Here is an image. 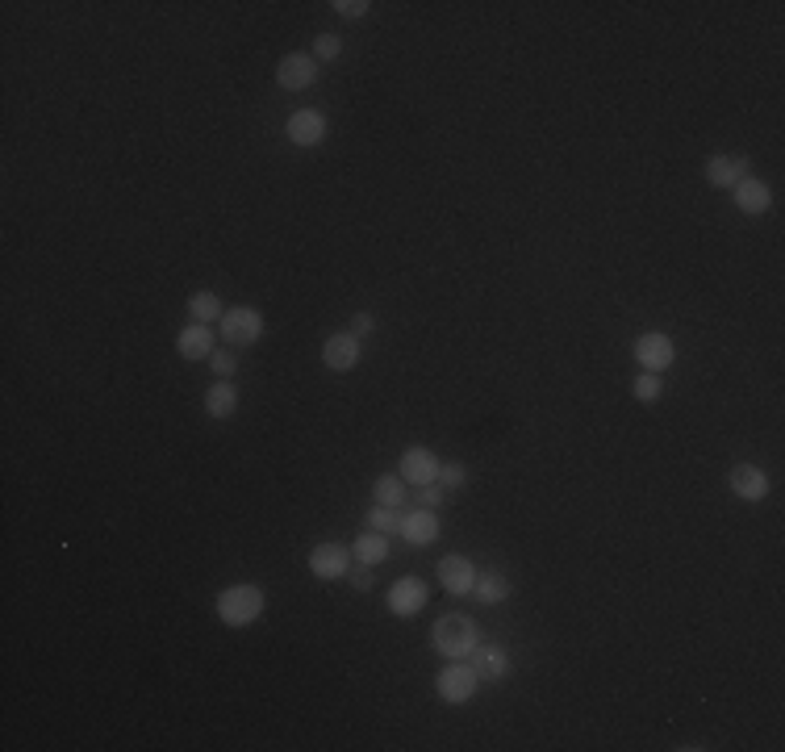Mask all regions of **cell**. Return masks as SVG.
<instances>
[{"label":"cell","mask_w":785,"mask_h":752,"mask_svg":"<svg viewBox=\"0 0 785 752\" xmlns=\"http://www.w3.org/2000/svg\"><path fill=\"white\" fill-rule=\"evenodd\" d=\"M309 573H314L318 581H339L351 573V552L343 544H335V539H326V544H318L314 552H309Z\"/></svg>","instance_id":"cell-8"},{"label":"cell","mask_w":785,"mask_h":752,"mask_svg":"<svg viewBox=\"0 0 785 752\" xmlns=\"http://www.w3.org/2000/svg\"><path fill=\"white\" fill-rule=\"evenodd\" d=\"M226 314V305H222V297L218 293H213V289H201V293H193V297H188V318H193V322H213V318H222Z\"/></svg>","instance_id":"cell-23"},{"label":"cell","mask_w":785,"mask_h":752,"mask_svg":"<svg viewBox=\"0 0 785 752\" xmlns=\"http://www.w3.org/2000/svg\"><path fill=\"white\" fill-rule=\"evenodd\" d=\"M464 481H468V468H464L460 460H451V464H443V468H439V485H443L447 493H451V489H460Z\"/></svg>","instance_id":"cell-28"},{"label":"cell","mask_w":785,"mask_h":752,"mask_svg":"<svg viewBox=\"0 0 785 752\" xmlns=\"http://www.w3.org/2000/svg\"><path fill=\"white\" fill-rule=\"evenodd\" d=\"M435 577H439V585H443L447 594L464 598V594H472V585H477V564H472L468 556H460V552H451V556L439 560Z\"/></svg>","instance_id":"cell-7"},{"label":"cell","mask_w":785,"mask_h":752,"mask_svg":"<svg viewBox=\"0 0 785 752\" xmlns=\"http://www.w3.org/2000/svg\"><path fill=\"white\" fill-rule=\"evenodd\" d=\"M744 176H752L748 155H715V159L706 163V180H710V188H735Z\"/></svg>","instance_id":"cell-17"},{"label":"cell","mask_w":785,"mask_h":752,"mask_svg":"<svg viewBox=\"0 0 785 752\" xmlns=\"http://www.w3.org/2000/svg\"><path fill=\"white\" fill-rule=\"evenodd\" d=\"M439 468H443V460L431 452V448H406L401 452V481H410V485H431V481H439Z\"/></svg>","instance_id":"cell-13"},{"label":"cell","mask_w":785,"mask_h":752,"mask_svg":"<svg viewBox=\"0 0 785 752\" xmlns=\"http://www.w3.org/2000/svg\"><path fill=\"white\" fill-rule=\"evenodd\" d=\"M368 527L393 539V535H397V527H401V514H397L393 506H376V510H368Z\"/></svg>","instance_id":"cell-24"},{"label":"cell","mask_w":785,"mask_h":752,"mask_svg":"<svg viewBox=\"0 0 785 752\" xmlns=\"http://www.w3.org/2000/svg\"><path fill=\"white\" fill-rule=\"evenodd\" d=\"M468 665L481 681H506L510 677V652L497 648V644H477L468 656Z\"/></svg>","instance_id":"cell-15"},{"label":"cell","mask_w":785,"mask_h":752,"mask_svg":"<svg viewBox=\"0 0 785 752\" xmlns=\"http://www.w3.org/2000/svg\"><path fill=\"white\" fill-rule=\"evenodd\" d=\"M510 577L506 573H477V585H472V598L477 602H485V606H497V602H506L510 598Z\"/></svg>","instance_id":"cell-20"},{"label":"cell","mask_w":785,"mask_h":752,"mask_svg":"<svg viewBox=\"0 0 785 752\" xmlns=\"http://www.w3.org/2000/svg\"><path fill=\"white\" fill-rule=\"evenodd\" d=\"M330 9H335L339 17H347V21H360V17H368V0H335V5H330Z\"/></svg>","instance_id":"cell-29"},{"label":"cell","mask_w":785,"mask_h":752,"mask_svg":"<svg viewBox=\"0 0 785 752\" xmlns=\"http://www.w3.org/2000/svg\"><path fill=\"white\" fill-rule=\"evenodd\" d=\"M443 498H447V489H443L439 481H431V485H414V506H418V510H439Z\"/></svg>","instance_id":"cell-25"},{"label":"cell","mask_w":785,"mask_h":752,"mask_svg":"<svg viewBox=\"0 0 785 752\" xmlns=\"http://www.w3.org/2000/svg\"><path fill=\"white\" fill-rule=\"evenodd\" d=\"M635 360L644 364V372H669L677 360V347L664 331H648L635 339Z\"/></svg>","instance_id":"cell-5"},{"label":"cell","mask_w":785,"mask_h":752,"mask_svg":"<svg viewBox=\"0 0 785 752\" xmlns=\"http://www.w3.org/2000/svg\"><path fill=\"white\" fill-rule=\"evenodd\" d=\"M314 80H318V59H314V55L293 51V55H284V59L276 63V84H280L284 92H305Z\"/></svg>","instance_id":"cell-9"},{"label":"cell","mask_w":785,"mask_h":752,"mask_svg":"<svg viewBox=\"0 0 785 752\" xmlns=\"http://www.w3.org/2000/svg\"><path fill=\"white\" fill-rule=\"evenodd\" d=\"M635 402H656V397L664 393V381H660V372H644V376H635Z\"/></svg>","instance_id":"cell-26"},{"label":"cell","mask_w":785,"mask_h":752,"mask_svg":"<svg viewBox=\"0 0 785 752\" xmlns=\"http://www.w3.org/2000/svg\"><path fill=\"white\" fill-rule=\"evenodd\" d=\"M234 410H239V389L230 381H213L205 389V414L222 422V418H234Z\"/></svg>","instance_id":"cell-19"},{"label":"cell","mask_w":785,"mask_h":752,"mask_svg":"<svg viewBox=\"0 0 785 752\" xmlns=\"http://www.w3.org/2000/svg\"><path fill=\"white\" fill-rule=\"evenodd\" d=\"M372 564H360V569H351V585H355V590H372Z\"/></svg>","instance_id":"cell-32"},{"label":"cell","mask_w":785,"mask_h":752,"mask_svg":"<svg viewBox=\"0 0 785 752\" xmlns=\"http://www.w3.org/2000/svg\"><path fill=\"white\" fill-rule=\"evenodd\" d=\"M372 331H376V318H372L368 310H360V314H355V318H351V335H360V339H368Z\"/></svg>","instance_id":"cell-31"},{"label":"cell","mask_w":785,"mask_h":752,"mask_svg":"<svg viewBox=\"0 0 785 752\" xmlns=\"http://www.w3.org/2000/svg\"><path fill=\"white\" fill-rule=\"evenodd\" d=\"M209 364H213V372H218L222 381H230V376L239 372V360H234L230 351H213V356H209Z\"/></svg>","instance_id":"cell-30"},{"label":"cell","mask_w":785,"mask_h":752,"mask_svg":"<svg viewBox=\"0 0 785 752\" xmlns=\"http://www.w3.org/2000/svg\"><path fill=\"white\" fill-rule=\"evenodd\" d=\"M727 485H731L735 498H744V502H765L769 498V477H765V468H756V464H735L727 473Z\"/></svg>","instance_id":"cell-14"},{"label":"cell","mask_w":785,"mask_h":752,"mask_svg":"<svg viewBox=\"0 0 785 752\" xmlns=\"http://www.w3.org/2000/svg\"><path fill=\"white\" fill-rule=\"evenodd\" d=\"M477 686H481V677L472 673L468 661H451V665L435 677V694H439L443 702H451V707H464V702L477 698Z\"/></svg>","instance_id":"cell-3"},{"label":"cell","mask_w":785,"mask_h":752,"mask_svg":"<svg viewBox=\"0 0 785 752\" xmlns=\"http://www.w3.org/2000/svg\"><path fill=\"white\" fill-rule=\"evenodd\" d=\"M439 531H443L439 514L435 510H418V506L401 514V527H397V535L406 539L410 548H431L435 539H439Z\"/></svg>","instance_id":"cell-6"},{"label":"cell","mask_w":785,"mask_h":752,"mask_svg":"<svg viewBox=\"0 0 785 752\" xmlns=\"http://www.w3.org/2000/svg\"><path fill=\"white\" fill-rule=\"evenodd\" d=\"M343 55V38L339 34H318L314 38V59L318 63H330V59H339Z\"/></svg>","instance_id":"cell-27"},{"label":"cell","mask_w":785,"mask_h":752,"mask_svg":"<svg viewBox=\"0 0 785 752\" xmlns=\"http://www.w3.org/2000/svg\"><path fill=\"white\" fill-rule=\"evenodd\" d=\"M360 356H364V339L351 335V331H339V335H330L322 343V364L330 372H351L355 364H360Z\"/></svg>","instance_id":"cell-10"},{"label":"cell","mask_w":785,"mask_h":752,"mask_svg":"<svg viewBox=\"0 0 785 752\" xmlns=\"http://www.w3.org/2000/svg\"><path fill=\"white\" fill-rule=\"evenodd\" d=\"M426 598H431V590H426L422 577H401L389 590V610L397 619H414L418 610H426Z\"/></svg>","instance_id":"cell-11"},{"label":"cell","mask_w":785,"mask_h":752,"mask_svg":"<svg viewBox=\"0 0 785 752\" xmlns=\"http://www.w3.org/2000/svg\"><path fill=\"white\" fill-rule=\"evenodd\" d=\"M355 556H360V564H385L389 560V535L380 531H360V539H355Z\"/></svg>","instance_id":"cell-22"},{"label":"cell","mask_w":785,"mask_h":752,"mask_svg":"<svg viewBox=\"0 0 785 752\" xmlns=\"http://www.w3.org/2000/svg\"><path fill=\"white\" fill-rule=\"evenodd\" d=\"M372 498H376V506H393V510H401L406 506V481H401V473L393 477V473H380L376 477V485H372Z\"/></svg>","instance_id":"cell-21"},{"label":"cell","mask_w":785,"mask_h":752,"mask_svg":"<svg viewBox=\"0 0 785 752\" xmlns=\"http://www.w3.org/2000/svg\"><path fill=\"white\" fill-rule=\"evenodd\" d=\"M731 197H735V209H744V214H752V218L769 214V205H773V193H769V184L760 180V176H744L740 184L731 188Z\"/></svg>","instance_id":"cell-16"},{"label":"cell","mask_w":785,"mask_h":752,"mask_svg":"<svg viewBox=\"0 0 785 752\" xmlns=\"http://www.w3.org/2000/svg\"><path fill=\"white\" fill-rule=\"evenodd\" d=\"M213 606H218V619H222L226 627H251L259 615H264L268 598H264V590H259V585H226Z\"/></svg>","instance_id":"cell-2"},{"label":"cell","mask_w":785,"mask_h":752,"mask_svg":"<svg viewBox=\"0 0 785 752\" xmlns=\"http://www.w3.org/2000/svg\"><path fill=\"white\" fill-rule=\"evenodd\" d=\"M176 351H180V360H188V364H197V360H209L213 351V331L205 322H188L184 331L176 335Z\"/></svg>","instance_id":"cell-18"},{"label":"cell","mask_w":785,"mask_h":752,"mask_svg":"<svg viewBox=\"0 0 785 752\" xmlns=\"http://www.w3.org/2000/svg\"><path fill=\"white\" fill-rule=\"evenodd\" d=\"M326 113H318V109H297L289 122H284V134H289V143L293 147H318L322 138H326Z\"/></svg>","instance_id":"cell-12"},{"label":"cell","mask_w":785,"mask_h":752,"mask_svg":"<svg viewBox=\"0 0 785 752\" xmlns=\"http://www.w3.org/2000/svg\"><path fill=\"white\" fill-rule=\"evenodd\" d=\"M431 644H435L439 656H447V661H468L472 648L481 644V627L468 615H443L431 631Z\"/></svg>","instance_id":"cell-1"},{"label":"cell","mask_w":785,"mask_h":752,"mask_svg":"<svg viewBox=\"0 0 785 752\" xmlns=\"http://www.w3.org/2000/svg\"><path fill=\"white\" fill-rule=\"evenodd\" d=\"M264 335V314L255 305H234V310L222 314V343L230 347H251Z\"/></svg>","instance_id":"cell-4"}]
</instances>
